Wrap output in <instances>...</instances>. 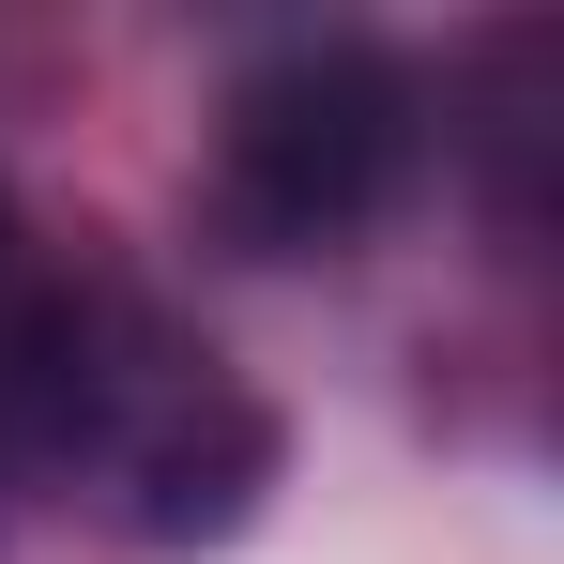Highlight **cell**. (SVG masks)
<instances>
[{"label": "cell", "instance_id": "1", "mask_svg": "<svg viewBox=\"0 0 564 564\" xmlns=\"http://www.w3.org/2000/svg\"><path fill=\"white\" fill-rule=\"evenodd\" d=\"M0 443L46 473L138 488V534H229L260 458H275V427L214 381V351H184L169 321H138L107 290L93 305L62 290L0 336Z\"/></svg>", "mask_w": 564, "mask_h": 564}, {"label": "cell", "instance_id": "2", "mask_svg": "<svg viewBox=\"0 0 564 564\" xmlns=\"http://www.w3.org/2000/svg\"><path fill=\"white\" fill-rule=\"evenodd\" d=\"M412 184V77L381 46H290L229 93V153H214V198L260 260H321L351 245L381 198Z\"/></svg>", "mask_w": 564, "mask_h": 564}, {"label": "cell", "instance_id": "3", "mask_svg": "<svg viewBox=\"0 0 564 564\" xmlns=\"http://www.w3.org/2000/svg\"><path fill=\"white\" fill-rule=\"evenodd\" d=\"M0 260H15V198H0Z\"/></svg>", "mask_w": 564, "mask_h": 564}]
</instances>
